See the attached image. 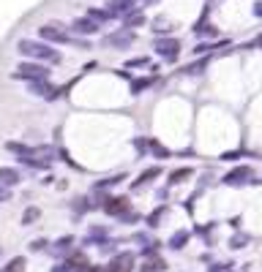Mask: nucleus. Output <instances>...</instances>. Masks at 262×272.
I'll use <instances>...</instances> for the list:
<instances>
[{
  "label": "nucleus",
  "mask_w": 262,
  "mask_h": 272,
  "mask_svg": "<svg viewBox=\"0 0 262 272\" xmlns=\"http://www.w3.org/2000/svg\"><path fill=\"white\" fill-rule=\"evenodd\" d=\"M17 52L22 55L25 60H38V63H46V66H58L63 60V55L55 49L52 44L41 41V38H19L17 41Z\"/></svg>",
  "instance_id": "f257e3e1"
},
{
  "label": "nucleus",
  "mask_w": 262,
  "mask_h": 272,
  "mask_svg": "<svg viewBox=\"0 0 262 272\" xmlns=\"http://www.w3.org/2000/svg\"><path fill=\"white\" fill-rule=\"evenodd\" d=\"M219 182H221L224 188H249V185H262V177H257L254 166H249V164H237V166H232L229 172L221 174Z\"/></svg>",
  "instance_id": "f03ea898"
},
{
  "label": "nucleus",
  "mask_w": 262,
  "mask_h": 272,
  "mask_svg": "<svg viewBox=\"0 0 262 272\" xmlns=\"http://www.w3.org/2000/svg\"><path fill=\"white\" fill-rule=\"evenodd\" d=\"M52 71L46 63H38V60H22L17 68L11 71V79H17V82H41V79H50Z\"/></svg>",
  "instance_id": "7ed1b4c3"
},
{
  "label": "nucleus",
  "mask_w": 262,
  "mask_h": 272,
  "mask_svg": "<svg viewBox=\"0 0 262 272\" xmlns=\"http://www.w3.org/2000/svg\"><path fill=\"white\" fill-rule=\"evenodd\" d=\"M180 52H183V41L175 38V36H161V38L153 41V55L164 63H178Z\"/></svg>",
  "instance_id": "20e7f679"
},
{
  "label": "nucleus",
  "mask_w": 262,
  "mask_h": 272,
  "mask_svg": "<svg viewBox=\"0 0 262 272\" xmlns=\"http://www.w3.org/2000/svg\"><path fill=\"white\" fill-rule=\"evenodd\" d=\"M131 210H134V202L129 194H107L104 202H101V212L109 215V218H117V221Z\"/></svg>",
  "instance_id": "39448f33"
},
{
  "label": "nucleus",
  "mask_w": 262,
  "mask_h": 272,
  "mask_svg": "<svg viewBox=\"0 0 262 272\" xmlns=\"http://www.w3.org/2000/svg\"><path fill=\"white\" fill-rule=\"evenodd\" d=\"M38 38L46 44H66L71 46V41H74V36H71V30L66 25H60V22H46V25L38 28Z\"/></svg>",
  "instance_id": "423d86ee"
},
{
  "label": "nucleus",
  "mask_w": 262,
  "mask_h": 272,
  "mask_svg": "<svg viewBox=\"0 0 262 272\" xmlns=\"http://www.w3.org/2000/svg\"><path fill=\"white\" fill-rule=\"evenodd\" d=\"M137 41V30H129V28H117L112 33H107L101 38V46L104 49H129Z\"/></svg>",
  "instance_id": "0eeeda50"
},
{
  "label": "nucleus",
  "mask_w": 262,
  "mask_h": 272,
  "mask_svg": "<svg viewBox=\"0 0 262 272\" xmlns=\"http://www.w3.org/2000/svg\"><path fill=\"white\" fill-rule=\"evenodd\" d=\"M137 269V253L134 251H117L107 264V272H134Z\"/></svg>",
  "instance_id": "6e6552de"
},
{
  "label": "nucleus",
  "mask_w": 262,
  "mask_h": 272,
  "mask_svg": "<svg viewBox=\"0 0 262 272\" xmlns=\"http://www.w3.org/2000/svg\"><path fill=\"white\" fill-rule=\"evenodd\" d=\"M68 30H71V36H79V38H90V36H99V30H101V25L96 19H90L85 14V17H77L74 22L68 25Z\"/></svg>",
  "instance_id": "1a4fd4ad"
},
{
  "label": "nucleus",
  "mask_w": 262,
  "mask_h": 272,
  "mask_svg": "<svg viewBox=\"0 0 262 272\" xmlns=\"http://www.w3.org/2000/svg\"><path fill=\"white\" fill-rule=\"evenodd\" d=\"M158 177H164V169L158 164H153V166H145L137 177L131 180V191H139V188H148V185H153V182L158 180Z\"/></svg>",
  "instance_id": "9d476101"
},
{
  "label": "nucleus",
  "mask_w": 262,
  "mask_h": 272,
  "mask_svg": "<svg viewBox=\"0 0 262 272\" xmlns=\"http://www.w3.org/2000/svg\"><path fill=\"white\" fill-rule=\"evenodd\" d=\"M71 212H74V218H82V215H87V212H93V210H101L99 207V202H96V196H87V194H82V196H74L71 199Z\"/></svg>",
  "instance_id": "9b49d317"
},
{
  "label": "nucleus",
  "mask_w": 262,
  "mask_h": 272,
  "mask_svg": "<svg viewBox=\"0 0 262 272\" xmlns=\"http://www.w3.org/2000/svg\"><path fill=\"white\" fill-rule=\"evenodd\" d=\"M109 237H112L109 234V226H104V223H93V226L87 229V234L82 237V248H99Z\"/></svg>",
  "instance_id": "f8f14e48"
},
{
  "label": "nucleus",
  "mask_w": 262,
  "mask_h": 272,
  "mask_svg": "<svg viewBox=\"0 0 262 272\" xmlns=\"http://www.w3.org/2000/svg\"><path fill=\"white\" fill-rule=\"evenodd\" d=\"M213 63V55H202V58H194L192 63H186L183 68H180V76H202L205 71L210 68Z\"/></svg>",
  "instance_id": "ddd939ff"
},
{
  "label": "nucleus",
  "mask_w": 262,
  "mask_h": 272,
  "mask_svg": "<svg viewBox=\"0 0 262 272\" xmlns=\"http://www.w3.org/2000/svg\"><path fill=\"white\" fill-rule=\"evenodd\" d=\"M123 180H129V172H117V174H109L104 180H96L90 188V194H109L112 188H117Z\"/></svg>",
  "instance_id": "4468645a"
},
{
  "label": "nucleus",
  "mask_w": 262,
  "mask_h": 272,
  "mask_svg": "<svg viewBox=\"0 0 262 272\" xmlns=\"http://www.w3.org/2000/svg\"><path fill=\"white\" fill-rule=\"evenodd\" d=\"M192 237H194L192 229H186V226H183V229H175L172 234H170V239H166V248L175 251V253H180L188 242H192Z\"/></svg>",
  "instance_id": "2eb2a0df"
},
{
  "label": "nucleus",
  "mask_w": 262,
  "mask_h": 272,
  "mask_svg": "<svg viewBox=\"0 0 262 272\" xmlns=\"http://www.w3.org/2000/svg\"><path fill=\"white\" fill-rule=\"evenodd\" d=\"M63 264L68 267V272H87V267H90L85 248H79V251H71L66 259H63Z\"/></svg>",
  "instance_id": "dca6fc26"
},
{
  "label": "nucleus",
  "mask_w": 262,
  "mask_h": 272,
  "mask_svg": "<svg viewBox=\"0 0 262 272\" xmlns=\"http://www.w3.org/2000/svg\"><path fill=\"white\" fill-rule=\"evenodd\" d=\"M74 242H77L74 234H63V237H58V239L50 245V253L55 256V259H66V256L74 251Z\"/></svg>",
  "instance_id": "f3484780"
},
{
  "label": "nucleus",
  "mask_w": 262,
  "mask_h": 272,
  "mask_svg": "<svg viewBox=\"0 0 262 272\" xmlns=\"http://www.w3.org/2000/svg\"><path fill=\"white\" fill-rule=\"evenodd\" d=\"M194 30V36L197 38H208V41L210 44H216V38H221V30L216 28V25H213V22H208V19H200V22H197V25L192 28Z\"/></svg>",
  "instance_id": "a211bd4d"
},
{
  "label": "nucleus",
  "mask_w": 262,
  "mask_h": 272,
  "mask_svg": "<svg viewBox=\"0 0 262 272\" xmlns=\"http://www.w3.org/2000/svg\"><path fill=\"white\" fill-rule=\"evenodd\" d=\"M121 25H123V28H129V30L145 28V25H148V14H145V9H142V6H137V9L129 11V14H126V17L121 19Z\"/></svg>",
  "instance_id": "6ab92c4d"
},
{
  "label": "nucleus",
  "mask_w": 262,
  "mask_h": 272,
  "mask_svg": "<svg viewBox=\"0 0 262 272\" xmlns=\"http://www.w3.org/2000/svg\"><path fill=\"white\" fill-rule=\"evenodd\" d=\"M137 3L139 0H109L107 9H109V14H112V19H123L129 11L137 9Z\"/></svg>",
  "instance_id": "aec40b11"
},
{
  "label": "nucleus",
  "mask_w": 262,
  "mask_h": 272,
  "mask_svg": "<svg viewBox=\"0 0 262 272\" xmlns=\"http://www.w3.org/2000/svg\"><path fill=\"white\" fill-rule=\"evenodd\" d=\"M194 177V169L192 166H178V169H172L170 174H166V185L170 188H178V185H183V182H188Z\"/></svg>",
  "instance_id": "412c9836"
},
{
  "label": "nucleus",
  "mask_w": 262,
  "mask_h": 272,
  "mask_svg": "<svg viewBox=\"0 0 262 272\" xmlns=\"http://www.w3.org/2000/svg\"><path fill=\"white\" fill-rule=\"evenodd\" d=\"M6 150L17 158H33L36 155V145H25V142H17V139H11V142H6Z\"/></svg>",
  "instance_id": "4be33fe9"
},
{
  "label": "nucleus",
  "mask_w": 262,
  "mask_h": 272,
  "mask_svg": "<svg viewBox=\"0 0 262 272\" xmlns=\"http://www.w3.org/2000/svg\"><path fill=\"white\" fill-rule=\"evenodd\" d=\"M22 182V172L17 166H0V185L6 188H17Z\"/></svg>",
  "instance_id": "5701e85b"
},
{
  "label": "nucleus",
  "mask_w": 262,
  "mask_h": 272,
  "mask_svg": "<svg viewBox=\"0 0 262 272\" xmlns=\"http://www.w3.org/2000/svg\"><path fill=\"white\" fill-rule=\"evenodd\" d=\"M166 215H170V204H166V202L156 204V210L145 215V226H148V229H158V226H161V221L166 218Z\"/></svg>",
  "instance_id": "b1692460"
},
{
  "label": "nucleus",
  "mask_w": 262,
  "mask_h": 272,
  "mask_svg": "<svg viewBox=\"0 0 262 272\" xmlns=\"http://www.w3.org/2000/svg\"><path fill=\"white\" fill-rule=\"evenodd\" d=\"M150 158H153V161H166V158H175V153L158 139V136H150Z\"/></svg>",
  "instance_id": "393cba45"
},
{
  "label": "nucleus",
  "mask_w": 262,
  "mask_h": 272,
  "mask_svg": "<svg viewBox=\"0 0 262 272\" xmlns=\"http://www.w3.org/2000/svg\"><path fill=\"white\" fill-rule=\"evenodd\" d=\"M156 82H158V74H150V76H134L129 90H131V95H142V93H148Z\"/></svg>",
  "instance_id": "a878e982"
},
{
  "label": "nucleus",
  "mask_w": 262,
  "mask_h": 272,
  "mask_svg": "<svg viewBox=\"0 0 262 272\" xmlns=\"http://www.w3.org/2000/svg\"><path fill=\"white\" fill-rule=\"evenodd\" d=\"M170 264H166L164 256H150V259H142V264L137 267V272H166Z\"/></svg>",
  "instance_id": "bb28decb"
},
{
  "label": "nucleus",
  "mask_w": 262,
  "mask_h": 272,
  "mask_svg": "<svg viewBox=\"0 0 262 272\" xmlns=\"http://www.w3.org/2000/svg\"><path fill=\"white\" fill-rule=\"evenodd\" d=\"M216 229H219V223H208V226H205V223H197V226H194L192 231H194L197 237H202V242H205V245H213Z\"/></svg>",
  "instance_id": "cd10ccee"
},
{
  "label": "nucleus",
  "mask_w": 262,
  "mask_h": 272,
  "mask_svg": "<svg viewBox=\"0 0 262 272\" xmlns=\"http://www.w3.org/2000/svg\"><path fill=\"white\" fill-rule=\"evenodd\" d=\"M131 147L137 153V158H150V136H134Z\"/></svg>",
  "instance_id": "c85d7f7f"
},
{
  "label": "nucleus",
  "mask_w": 262,
  "mask_h": 272,
  "mask_svg": "<svg viewBox=\"0 0 262 272\" xmlns=\"http://www.w3.org/2000/svg\"><path fill=\"white\" fill-rule=\"evenodd\" d=\"M249 242H251V234H249V231H241V229H237L235 234L229 237L227 245H229V251H241V248H246Z\"/></svg>",
  "instance_id": "c756f323"
},
{
  "label": "nucleus",
  "mask_w": 262,
  "mask_h": 272,
  "mask_svg": "<svg viewBox=\"0 0 262 272\" xmlns=\"http://www.w3.org/2000/svg\"><path fill=\"white\" fill-rule=\"evenodd\" d=\"M150 25H153L150 30L156 33V38H161V36H170V33H172V22L166 19V17H156L153 22H150Z\"/></svg>",
  "instance_id": "7c9ffc66"
},
{
  "label": "nucleus",
  "mask_w": 262,
  "mask_h": 272,
  "mask_svg": "<svg viewBox=\"0 0 262 272\" xmlns=\"http://www.w3.org/2000/svg\"><path fill=\"white\" fill-rule=\"evenodd\" d=\"M87 17L96 19L101 28H104L107 22H112V14H109V9H96V6H93V9H87Z\"/></svg>",
  "instance_id": "2f4dec72"
},
{
  "label": "nucleus",
  "mask_w": 262,
  "mask_h": 272,
  "mask_svg": "<svg viewBox=\"0 0 262 272\" xmlns=\"http://www.w3.org/2000/svg\"><path fill=\"white\" fill-rule=\"evenodd\" d=\"M25 267H28V259H25V256H14V259L6 264L0 272H25Z\"/></svg>",
  "instance_id": "473e14b6"
},
{
  "label": "nucleus",
  "mask_w": 262,
  "mask_h": 272,
  "mask_svg": "<svg viewBox=\"0 0 262 272\" xmlns=\"http://www.w3.org/2000/svg\"><path fill=\"white\" fill-rule=\"evenodd\" d=\"M38 218H41V210H38V207H25V212H22V226H33Z\"/></svg>",
  "instance_id": "72a5a7b5"
},
{
  "label": "nucleus",
  "mask_w": 262,
  "mask_h": 272,
  "mask_svg": "<svg viewBox=\"0 0 262 272\" xmlns=\"http://www.w3.org/2000/svg\"><path fill=\"white\" fill-rule=\"evenodd\" d=\"M249 153L246 150H224V153L219 155V161H227V164H237L241 158H246Z\"/></svg>",
  "instance_id": "f704fd0d"
},
{
  "label": "nucleus",
  "mask_w": 262,
  "mask_h": 272,
  "mask_svg": "<svg viewBox=\"0 0 262 272\" xmlns=\"http://www.w3.org/2000/svg\"><path fill=\"white\" fill-rule=\"evenodd\" d=\"M117 245H121V239L109 237V239H104V242L99 245V253H104V256H115V253H117Z\"/></svg>",
  "instance_id": "c9c22d12"
},
{
  "label": "nucleus",
  "mask_w": 262,
  "mask_h": 272,
  "mask_svg": "<svg viewBox=\"0 0 262 272\" xmlns=\"http://www.w3.org/2000/svg\"><path fill=\"white\" fill-rule=\"evenodd\" d=\"M50 239H46V237H36V239H30V253H44V251H50Z\"/></svg>",
  "instance_id": "e433bc0d"
},
{
  "label": "nucleus",
  "mask_w": 262,
  "mask_h": 272,
  "mask_svg": "<svg viewBox=\"0 0 262 272\" xmlns=\"http://www.w3.org/2000/svg\"><path fill=\"white\" fill-rule=\"evenodd\" d=\"M131 239H134V242H137L139 248H148V245H153V242H156V237H153V234H148V231H137V234H134Z\"/></svg>",
  "instance_id": "4c0bfd02"
},
{
  "label": "nucleus",
  "mask_w": 262,
  "mask_h": 272,
  "mask_svg": "<svg viewBox=\"0 0 262 272\" xmlns=\"http://www.w3.org/2000/svg\"><path fill=\"white\" fill-rule=\"evenodd\" d=\"M126 68H150V58H148V55L131 58V60H126Z\"/></svg>",
  "instance_id": "58836bf2"
},
{
  "label": "nucleus",
  "mask_w": 262,
  "mask_h": 272,
  "mask_svg": "<svg viewBox=\"0 0 262 272\" xmlns=\"http://www.w3.org/2000/svg\"><path fill=\"white\" fill-rule=\"evenodd\" d=\"M139 221H145V218H142V212H137V210L126 212L123 218H121V223H126V226H134V223H139Z\"/></svg>",
  "instance_id": "ea45409f"
},
{
  "label": "nucleus",
  "mask_w": 262,
  "mask_h": 272,
  "mask_svg": "<svg viewBox=\"0 0 262 272\" xmlns=\"http://www.w3.org/2000/svg\"><path fill=\"white\" fill-rule=\"evenodd\" d=\"M208 272H232V264H221V261H213Z\"/></svg>",
  "instance_id": "a19ab883"
},
{
  "label": "nucleus",
  "mask_w": 262,
  "mask_h": 272,
  "mask_svg": "<svg viewBox=\"0 0 262 272\" xmlns=\"http://www.w3.org/2000/svg\"><path fill=\"white\" fill-rule=\"evenodd\" d=\"M11 199H14V188H6V185H0V204L11 202Z\"/></svg>",
  "instance_id": "79ce46f5"
},
{
  "label": "nucleus",
  "mask_w": 262,
  "mask_h": 272,
  "mask_svg": "<svg viewBox=\"0 0 262 272\" xmlns=\"http://www.w3.org/2000/svg\"><path fill=\"white\" fill-rule=\"evenodd\" d=\"M156 199H158V202H166V199H170V185L158 188V191H156Z\"/></svg>",
  "instance_id": "37998d69"
},
{
  "label": "nucleus",
  "mask_w": 262,
  "mask_h": 272,
  "mask_svg": "<svg viewBox=\"0 0 262 272\" xmlns=\"http://www.w3.org/2000/svg\"><path fill=\"white\" fill-rule=\"evenodd\" d=\"M251 14H254L257 19H262V0H257V3L251 6Z\"/></svg>",
  "instance_id": "c03bdc74"
},
{
  "label": "nucleus",
  "mask_w": 262,
  "mask_h": 272,
  "mask_svg": "<svg viewBox=\"0 0 262 272\" xmlns=\"http://www.w3.org/2000/svg\"><path fill=\"white\" fill-rule=\"evenodd\" d=\"M183 210H186L188 215H194V199H186V202H183Z\"/></svg>",
  "instance_id": "a18cd8bd"
},
{
  "label": "nucleus",
  "mask_w": 262,
  "mask_h": 272,
  "mask_svg": "<svg viewBox=\"0 0 262 272\" xmlns=\"http://www.w3.org/2000/svg\"><path fill=\"white\" fill-rule=\"evenodd\" d=\"M50 272H68V267H66V264H63V261H60V264H55V267H52Z\"/></svg>",
  "instance_id": "49530a36"
},
{
  "label": "nucleus",
  "mask_w": 262,
  "mask_h": 272,
  "mask_svg": "<svg viewBox=\"0 0 262 272\" xmlns=\"http://www.w3.org/2000/svg\"><path fill=\"white\" fill-rule=\"evenodd\" d=\"M142 3V9H145V6H156V3H161V0H139Z\"/></svg>",
  "instance_id": "de8ad7c7"
},
{
  "label": "nucleus",
  "mask_w": 262,
  "mask_h": 272,
  "mask_svg": "<svg viewBox=\"0 0 262 272\" xmlns=\"http://www.w3.org/2000/svg\"><path fill=\"white\" fill-rule=\"evenodd\" d=\"M254 46H259V49H262V33H259L257 38H254Z\"/></svg>",
  "instance_id": "09e8293b"
},
{
  "label": "nucleus",
  "mask_w": 262,
  "mask_h": 272,
  "mask_svg": "<svg viewBox=\"0 0 262 272\" xmlns=\"http://www.w3.org/2000/svg\"><path fill=\"white\" fill-rule=\"evenodd\" d=\"M0 256H3V248H0Z\"/></svg>",
  "instance_id": "8fccbe9b"
}]
</instances>
